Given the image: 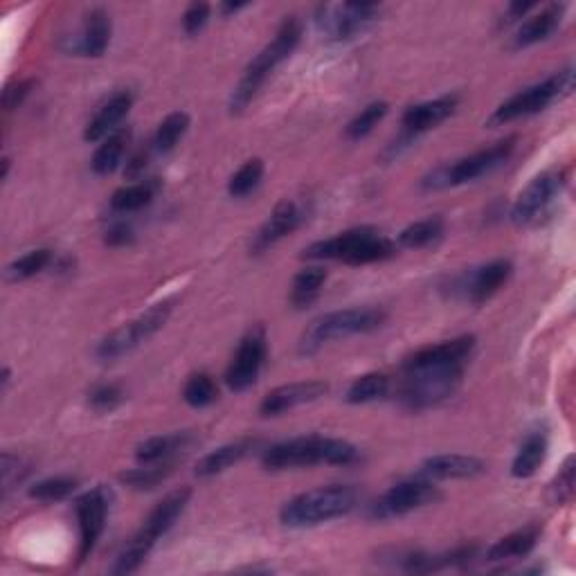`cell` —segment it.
Here are the masks:
<instances>
[{
  "mask_svg": "<svg viewBox=\"0 0 576 576\" xmlns=\"http://www.w3.org/2000/svg\"><path fill=\"white\" fill-rule=\"evenodd\" d=\"M306 219V210L302 203L291 201V198H284L275 205V210L270 212L268 221L261 225L259 232L255 234V239L250 243V252L261 255L268 248H273L275 243L286 239L288 234H293Z\"/></svg>",
  "mask_w": 576,
  "mask_h": 576,
  "instance_id": "15",
  "label": "cell"
},
{
  "mask_svg": "<svg viewBox=\"0 0 576 576\" xmlns=\"http://www.w3.org/2000/svg\"><path fill=\"white\" fill-rule=\"evenodd\" d=\"M378 14H381V5L376 3L322 5L315 14V23L329 39L347 41L358 32H363L369 23H374Z\"/></svg>",
  "mask_w": 576,
  "mask_h": 576,
  "instance_id": "13",
  "label": "cell"
},
{
  "mask_svg": "<svg viewBox=\"0 0 576 576\" xmlns=\"http://www.w3.org/2000/svg\"><path fill=\"white\" fill-rule=\"evenodd\" d=\"M574 495V457L570 455L552 482V498L556 504L570 502Z\"/></svg>",
  "mask_w": 576,
  "mask_h": 576,
  "instance_id": "40",
  "label": "cell"
},
{
  "mask_svg": "<svg viewBox=\"0 0 576 576\" xmlns=\"http://www.w3.org/2000/svg\"><path fill=\"white\" fill-rule=\"evenodd\" d=\"M457 104H459L457 95H444V97L432 99V102L410 106L401 117V126L405 135H408V138H414V135L435 129V126L446 122L448 117L455 113Z\"/></svg>",
  "mask_w": 576,
  "mask_h": 576,
  "instance_id": "17",
  "label": "cell"
},
{
  "mask_svg": "<svg viewBox=\"0 0 576 576\" xmlns=\"http://www.w3.org/2000/svg\"><path fill=\"white\" fill-rule=\"evenodd\" d=\"M486 471L482 459L459 453L432 455L421 464V475L428 480H468Z\"/></svg>",
  "mask_w": 576,
  "mask_h": 576,
  "instance_id": "19",
  "label": "cell"
},
{
  "mask_svg": "<svg viewBox=\"0 0 576 576\" xmlns=\"http://www.w3.org/2000/svg\"><path fill=\"white\" fill-rule=\"evenodd\" d=\"M385 320L387 313L383 309H376V306H354V309L324 313L302 331L297 351H300V356H313L333 340L381 329Z\"/></svg>",
  "mask_w": 576,
  "mask_h": 576,
  "instance_id": "6",
  "label": "cell"
},
{
  "mask_svg": "<svg viewBox=\"0 0 576 576\" xmlns=\"http://www.w3.org/2000/svg\"><path fill=\"white\" fill-rule=\"evenodd\" d=\"M151 151L153 147L149 144V147H142L133 153V156L126 160V169H124V174L129 176V178H140L144 174V169H147L149 165V158H151Z\"/></svg>",
  "mask_w": 576,
  "mask_h": 576,
  "instance_id": "44",
  "label": "cell"
},
{
  "mask_svg": "<svg viewBox=\"0 0 576 576\" xmlns=\"http://www.w3.org/2000/svg\"><path fill=\"white\" fill-rule=\"evenodd\" d=\"M129 142H131V129H126V126L117 129L115 133L108 135V138H104L102 144L97 147L93 160H90V167H93L95 174L99 176L113 174V171L120 167Z\"/></svg>",
  "mask_w": 576,
  "mask_h": 576,
  "instance_id": "27",
  "label": "cell"
},
{
  "mask_svg": "<svg viewBox=\"0 0 576 576\" xmlns=\"http://www.w3.org/2000/svg\"><path fill=\"white\" fill-rule=\"evenodd\" d=\"M327 282V270L322 266H309L302 268L300 273L293 277L291 284V304L302 309V306H309L315 297L320 295V288Z\"/></svg>",
  "mask_w": 576,
  "mask_h": 576,
  "instance_id": "31",
  "label": "cell"
},
{
  "mask_svg": "<svg viewBox=\"0 0 576 576\" xmlns=\"http://www.w3.org/2000/svg\"><path fill=\"white\" fill-rule=\"evenodd\" d=\"M108 507H111V491L106 486H95V489L79 495L75 502L77 520H79V563L93 554L97 540L102 538L106 527Z\"/></svg>",
  "mask_w": 576,
  "mask_h": 576,
  "instance_id": "14",
  "label": "cell"
},
{
  "mask_svg": "<svg viewBox=\"0 0 576 576\" xmlns=\"http://www.w3.org/2000/svg\"><path fill=\"white\" fill-rule=\"evenodd\" d=\"M192 498V491L183 486V489H176L167 493L156 507L151 509V513L144 518L142 527L135 531V536L124 545L120 556L115 558V565L111 567V574H133L140 570V565L147 561V556L151 554V549L156 547L158 540L167 534V531L176 525V520L183 516L185 507Z\"/></svg>",
  "mask_w": 576,
  "mask_h": 576,
  "instance_id": "3",
  "label": "cell"
},
{
  "mask_svg": "<svg viewBox=\"0 0 576 576\" xmlns=\"http://www.w3.org/2000/svg\"><path fill=\"white\" fill-rule=\"evenodd\" d=\"M174 466H176L174 459H165V462L147 464V466L133 468V471H126L120 475V480L124 484L133 486V489H140V491L153 489V486H158L162 480H167V475H171Z\"/></svg>",
  "mask_w": 576,
  "mask_h": 576,
  "instance_id": "35",
  "label": "cell"
},
{
  "mask_svg": "<svg viewBox=\"0 0 576 576\" xmlns=\"http://www.w3.org/2000/svg\"><path fill=\"white\" fill-rule=\"evenodd\" d=\"M300 41H302L300 18L286 16L284 23L279 25L275 39L270 41L266 48L248 63V68H246V72H243L239 86L234 88V93L230 97V113L232 115H239V113L246 111L248 104L257 97L259 88L266 84L270 72H273L279 63L291 57L297 45H300Z\"/></svg>",
  "mask_w": 576,
  "mask_h": 576,
  "instance_id": "5",
  "label": "cell"
},
{
  "mask_svg": "<svg viewBox=\"0 0 576 576\" xmlns=\"http://www.w3.org/2000/svg\"><path fill=\"white\" fill-rule=\"evenodd\" d=\"M540 534H543V527L538 525H527L522 529L511 531L504 538H500L498 543H493L486 549V561L491 563H504V561H516L534 552V547L538 545Z\"/></svg>",
  "mask_w": 576,
  "mask_h": 576,
  "instance_id": "21",
  "label": "cell"
},
{
  "mask_svg": "<svg viewBox=\"0 0 576 576\" xmlns=\"http://www.w3.org/2000/svg\"><path fill=\"white\" fill-rule=\"evenodd\" d=\"M563 5H549L545 9H540L538 14L529 16L525 23L518 27L516 36H513V48H529V45H536L540 41H545L552 36L558 25H561L563 18Z\"/></svg>",
  "mask_w": 576,
  "mask_h": 576,
  "instance_id": "22",
  "label": "cell"
},
{
  "mask_svg": "<svg viewBox=\"0 0 576 576\" xmlns=\"http://www.w3.org/2000/svg\"><path fill=\"white\" fill-rule=\"evenodd\" d=\"M392 390V381L390 376L385 374H363L358 376L354 383L349 385V390L345 394V401L351 405H363V403H372L378 399H385L387 394Z\"/></svg>",
  "mask_w": 576,
  "mask_h": 576,
  "instance_id": "30",
  "label": "cell"
},
{
  "mask_svg": "<svg viewBox=\"0 0 576 576\" xmlns=\"http://www.w3.org/2000/svg\"><path fill=\"white\" fill-rule=\"evenodd\" d=\"M268 358V333L266 329L257 324L252 327L246 336L241 338L237 354L232 356V363L225 372V383L232 392H246L248 387L257 383L261 369L266 365Z\"/></svg>",
  "mask_w": 576,
  "mask_h": 576,
  "instance_id": "12",
  "label": "cell"
},
{
  "mask_svg": "<svg viewBox=\"0 0 576 576\" xmlns=\"http://www.w3.org/2000/svg\"><path fill=\"white\" fill-rule=\"evenodd\" d=\"M50 264H52V250L48 248L30 250L27 255L18 257L7 266V279L9 282H25V279L43 273Z\"/></svg>",
  "mask_w": 576,
  "mask_h": 576,
  "instance_id": "33",
  "label": "cell"
},
{
  "mask_svg": "<svg viewBox=\"0 0 576 576\" xmlns=\"http://www.w3.org/2000/svg\"><path fill=\"white\" fill-rule=\"evenodd\" d=\"M124 401V390L117 383H102L90 390L88 403L95 412H111Z\"/></svg>",
  "mask_w": 576,
  "mask_h": 576,
  "instance_id": "39",
  "label": "cell"
},
{
  "mask_svg": "<svg viewBox=\"0 0 576 576\" xmlns=\"http://www.w3.org/2000/svg\"><path fill=\"white\" fill-rule=\"evenodd\" d=\"M243 7H246V3H225V5H221V14H223V16L237 14L239 9H243Z\"/></svg>",
  "mask_w": 576,
  "mask_h": 576,
  "instance_id": "46",
  "label": "cell"
},
{
  "mask_svg": "<svg viewBox=\"0 0 576 576\" xmlns=\"http://www.w3.org/2000/svg\"><path fill=\"white\" fill-rule=\"evenodd\" d=\"M189 441H192V435H189V432H174V435L151 437L135 448V459H138L140 466L165 462V459H171L176 453H180V450H185L189 446Z\"/></svg>",
  "mask_w": 576,
  "mask_h": 576,
  "instance_id": "26",
  "label": "cell"
},
{
  "mask_svg": "<svg viewBox=\"0 0 576 576\" xmlns=\"http://www.w3.org/2000/svg\"><path fill=\"white\" fill-rule=\"evenodd\" d=\"M565 189L563 171H545L536 176L531 183L522 189L516 203L511 207V221L518 228H529V225L540 223L543 216L552 210V205Z\"/></svg>",
  "mask_w": 576,
  "mask_h": 576,
  "instance_id": "11",
  "label": "cell"
},
{
  "mask_svg": "<svg viewBox=\"0 0 576 576\" xmlns=\"http://www.w3.org/2000/svg\"><path fill=\"white\" fill-rule=\"evenodd\" d=\"M572 90H574V70L572 68L558 70L556 75L547 77L545 81H540V84H534L525 90H520L516 95H511L507 102L495 108L489 124L502 126L516 122L520 117L536 115L552 106L554 102H561V99L570 97Z\"/></svg>",
  "mask_w": 576,
  "mask_h": 576,
  "instance_id": "7",
  "label": "cell"
},
{
  "mask_svg": "<svg viewBox=\"0 0 576 576\" xmlns=\"http://www.w3.org/2000/svg\"><path fill=\"white\" fill-rule=\"evenodd\" d=\"M77 489V480L75 477H48V480L36 482L30 489V498L39 500V502H59L70 498L72 493Z\"/></svg>",
  "mask_w": 576,
  "mask_h": 576,
  "instance_id": "38",
  "label": "cell"
},
{
  "mask_svg": "<svg viewBox=\"0 0 576 576\" xmlns=\"http://www.w3.org/2000/svg\"><path fill=\"white\" fill-rule=\"evenodd\" d=\"M210 21V5L205 3H194L187 7V12L183 14V27L189 36H194L203 30V27Z\"/></svg>",
  "mask_w": 576,
  "mask_h": 576,
  "instance_id": "41",
  "label": "cell"
},
{
  "mask_svg": "<svg viewBox=\"0 0 576 576\" xmlns=\"http://www.w3.org/2000/svg\"><path fill=\"white\" fill-rule=\"evenodd\" d=\"M547 457V432L545 430H534L531 435L522 441L516 457H513L511 464V475L516 480H529L538 473V468L543 466Z\"/></svg>",
  "mask_w": 576,
  "mask_h": 576,
  "instance_id": "25",
  "label": "cell"
},
{
  "mask_svg": "<svg viewBox=\"0 0 576 576\" xmlns=\"http://www.w3.org/2000/svg\"><path fill=\"white\" fill-rule=\"evenodd\" d=\"M264 171H266L264 160L250 158L248 162H243V165L237 169V174H232L230 178L228 194L232 198H243L250 192H255L261 183V178H264Z\"/></svg>",
  "mask_w": 576,
  "mask_h": 576,
  "instance_id": "36",
  "label": "cell"
},
{
  "mask_svg": "<svg viewBox=\"0 0 576 576\" xmlns=\"http://www.w3.org/2000/svg\"><path fill=\"white\" fill-rule=\"evenodd\" d=\"M183 399L187 405H192V408H207V405H212L219 399V385H216L210 374H192L183 387Z\"/></svg>",
  "mask_w": 576,
  "mask_h": 576,
  "instance_id": "34",
  "label": "cell"
},
{
  "mask_svg": "<svg viewBox=\"0 0 576 576\" xmlns=\"http://www.w3.org/2000/svg\"><path fill=\"white\" fill-rule=\"evenodd\" d=\"M444 219L441 216H428V219L410 223L408 228L401 230L399 239H396V246L399 248H410V250H419L426 248L430 243L439 241L444 237Z\"/></svg>",
  "mask_w": 576,
  "mask_h": 576,
  "instance_id": "29",
  "label": "cell"
},
{
  "mask_svg": "<svg viewBox=\"0 0 576 576\" xmlns=\"http://www.w3.org/2000/svg\"><path fill=\"white\" fill-rule=\"evenodd\" d=\"M536 7V3H513V5H509L507 7V18H502V23L504 25H509V23H513V21H518V18H522L525 16L529 9H534Z\"/></svg>",
  "mask_w": 576,
  "mask_h": 576,
  "instance_id": "45",
  "label": "cell"
},
{
  "mask_svg": "<svg viewBox=\"0 0 576 576\" xmlns=\"http://www.w3.org/2000/svg\"><path fill=\"white\" fill-rule=\"evenodd\" d=\"M327 392L329 385L324 381H300L279 385L264 396V401L259 405V412L261 417H279V414L293 410L297 405L318 401L320 396H324Z\"/></svg>",
  "mask_w": 576,
  "mask_h": 576,
  "instance_id": "16",
  "label": "cell"
},
{
  "mask_svg": "<svg viewBox=\"0 0 576 576\" xmlns=\"http://www.w3.org/2000/svg\"><path fill=\"white\" fill-rule=\"evenodd\" d=\"M358 507V489L351 484H329L320 489L306 491L288 500L279 520L284 527L302 529L318 527L322 522H331L349 516Z\"/></svg>",
  "mask_w": 576,
  "mask_h": 576,
  "instance_id": "4",
  "label": "cell"
},
{
  "mask_svg": "<svg viewBox=\"0 0 576 576\" xmlns=\"http://www.w3.org/2000/svg\"><path fill=\"white\" fill-rule=\"evenodd\" d=\"M387 111H390V104L387 102H372L347 124L345 135L349 140L367 138V135L376 129L378 122H383V117L387 115Z\"/></svg>",
  "mask_w": 576,
  "mask_h": 576,
  "instance_id": "37",
  "label": "cell"
},
{
  "mask_svg": "<svg viewBox=\"0 0 576 576\" xmlns=\"http://www.w3.org/2000/svg\"><path fill=\"white\" fill-rule=\"evenodd\" d=\"M187 129H189V115L187 113H183V111L169 113L165 120L158 124L156 133H153V138H151L153 151L169 153L180 140H183V135L187 133Z\"/></svg>",
  "mask_w": 576,
  "mask_h": 576,
  "instance_id": "32",
  "label": "cell"
},
{
  "mask_svg": "<svg viewBox=\"0 0 576 576\" xmlns=\"http://www.w3.org/2000/svg\"><path fill=\"white\" fill-rule=\"evenodd\" d=\"M133 106V93L131 90H120L113 97H108L106 102L99 106V111L90 117V122L84 129V140L86 142H99L108 138V135L115 133L117 129H122V120L129 115Z\"/></svg>",
  "mask_w": 576,
  "mask_h": 576,
  "instance_id": "18",
  "label": "cell"
},
{
  "mask_svg": "<svg viewBox=\"0 0 576 576\" xmlns=\"http://www.w3.org/2000/svg\"><path fill=\"white\" fill-rule=\"evenodd\" d=\"M464 367L457 363H417L405 358L401 367L399 401L410 410H426L450 399L462 385Z\"/></svg>",
  "mask_w": 576,
  "mask_h": 576,
  "instance_id": "2",
  "label": "cell"
},
{
  "mask_svg": "<svg viewBox=\"0 0 576 576\" xmlns=\"http://www.w3.org/2000/svg\"><path fill=\"white\" fill-rule=\"evenodd\" d=\"M252 446H255V441L252 439H239V441H232V444L216 448L212 450V453H207L205 457L198 459L194 475L201 477V480H207V477H214L223 471H228L230 466L239 464L241 459L250 453Z\"/></svg>",
  "mask_w": 576,
  "mask_h": 576,
  "instance_id": "24",
  "label": "cell"
},
{
  "mask_svg": "<svg viewBox=\"0 0 576 576\" xmlns=\"http://www.w3.org/2000/svg\"><path fill=\"white\" fill-rule=\"evenodd\" d=\"M513 275V264L509 259H495L491 264L477 268L466 282V297L473 304H482L500 291Z\"/></svg>",
  "mask_w": 576,
  "mask_h": 576,
  "instance_id": "20",
  "label": "cell"
},
{
  "mask_svg": "<svg viewBox=\"0 0 576 576\" xmlns=\"http://www.w3.org/2000/svg\"><path fill=\"white\" fill-rule=\"evenodd\" d=\"M358 459V448L345 439L309 435L270 446L261 455V466L266 471H288V468H309L318 464L349 466L356 464Z\"/></svg>",
  "mask_w": 576,
  "mask_h": 576,
  "instance_id": "1",
  "label": "cell"
},
{
  "mask_svg": "<svg viewBox=\"0 0 576 576\" xmlns=\"http://www.w3.org/2000/svg\"><path fill=\"white\" fill-rule=\"evenodd\" d=\"M516 142H518L516 135H511V138L495 142L491 144V147L475 151L471 153V156L457 160L453 167L435 171V176H432L426 185L428 187H457V185L473 183V180L491 174L493 169L502 167L504 162L511 158L513 149H516Z\"/></svg>",
  "mask_w": 576,
  "mask_h": 576,
  "instance_id": "9",
  "label": "cell"
},
{
  "mask_svg": "<svg viewBox=\"0 0 576 576\" xmlns=\"http://www.w3.org/2000/svg\"><path fill=\"white\" fill-rule=\"evenodd\" d=\"M9 376H12V374H9V367H5V369H3V390H7V385H9Z\"/></svg>",
  "mask_w": 576,
  "mask_h": 576,
  "instance_id": "48",
  "label": "cell"
},
{
  "mask_svg": "<svg viewBox=\"0 0 576 576\" xmlns=\"http://www.w3.org/2000/svg\"><path fill=\"white\" fill-rule=\"evenodd\" d=\"M441 500L439 486L432 484L428 477H412L387 489L381 498H376L369 507V518L374 520H392L408 516V513L428 507Z\"/></svg>",
  "mask_w": 576,
  "mask_h": 576,
  "instance_id": "10",
  "label": "cell"
},
{
  "mask_svg": "<svg viewBox=\"0 0 576 576\" xmlns=\"http://www.w3.org/2000/svg\"><path fill=\"white\" fill-rule=\"evenodd\" d=\"M133 239H135V232H133V228L126 221L113 223L111 228H108L106 234H104V243H106V246H111V248L129 246Z\"/></svg>",
  "mask_w": 576,
  "mask_h": 576,
  "instance_id": "42",
  "label": "cell"
},
{
  "mask_svg": "<svg viewBox=\"0 0 576 576\" xmlns=\"http://www.w3.org/2000/svg\"><path fill=\"white\" fill-rule=\"evenodd\" d=\"M32 84H34V81L27 79V81H18L16 86H7L5 93H3V106H5V111H12V108H16L18 104H21L23 99H25L27 95H30Z\"/></svg>",
  "mask_w": 576,
  "mask_h": 576,
  "instance_id": "43",
  "label": "cell"
},
{
  "mask_svg": "<svg viewBox=\"0 0 576 576\" xmlns=\"http://www.w3.org/2000/svg\"><path fill=\"white\" fill-rule=\"evenodd\" d=\"M171 313V302H158L153 304L149 311H144L138 318L131 322H124L122 327L108 333V336L99 342L95 349V356L104 363H113V360L131 354L133 349H138L142 342H147L151 336L165 327Z\"/></svg>",
  "mask_w": 576,
  "mask_h": 576,
  "instance_id": "8",
  "label": "cell"
},
{
  "mask_svg": "<svg viewBox=\"0 0 576 576\" xmlns=\"http://www.w3.org/2000/svg\"><path fill=\"white\" fill-rule=\"evenodd\" d=\"M9 174V158H3V171H0V180H5Z\"/></svg>",
  "mask_w": 576,
  "mask_h": 576,
  "instance_id": "47",
  "label": "cell"
},
{
  "mask_svg": "<svg viewBox=\"0 0 576 576\" xmlns=\"http://www.w3.org/2000/svg\"><path fill=\"white\" fill-rule=\"evenodd\" d=\"M158 192V180H140V183H131L124 185L120 189H115L111 196V210L120 212V214H131L138 212L142 207H147L153 196Z\"/></svg>",
  "mask_w": 576,
  "mask_h": 576,
  "instance_id": "28",
  "label": "cell"
},
{
  "mask_svg": "<svg viewBox=\"0 0 576 576\" xmlns=\"http://www.w3.org/2000/svg\"><path fill=\"white\" fill-rule=\"evenodd\" d=\"M108 43H111V18L102 7L90 9L84 21V30L77 41L75 52L84 54V57H102L106 52Z\"/></svg>",
  "mask_w": 576,
  "mask_h": 576,
  "instance_id": "23",
  "label": "cell"
}]
</instances>
